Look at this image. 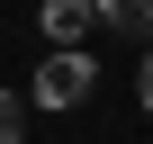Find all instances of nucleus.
I'll return each mask as SVG.
<instances>
[{"label": "nucleus", "mask_w": 153, "mask_h": 144, "mask_svg": "<svg viewBox=\"0 0 153 144\" xmlns=\"http://www.w3.org/2000/svg\"><path fill=\"white\" fill-rule=\"evenodd\" d=\"M90 81H99V63H90V54H45V72L27 81V108H81Z\"/></svg>", "instance_id": "obj_1"}, {"label": "nucleus", "mask_w": 153, "mask_h": 144, "mask_svg": "<svg viewBox=\"0 0 153 144\" xmlns=\"http://www.w3.org/2000/svg\"><path fill=\"white\" fill-rule=\"evenodd\" d=\"M36 18H45V45H54V54H81V45H90V27H99L90 0H36Z\"/></svg>", "instance_id": "obj_2"}, {"label": "nucleus", "mask_w": 153, "mask_h": 144, "mask_svg": "<svg viewBox=\"0 0 153 144\" xmlns=\"http://www.w3.org/2000/svg\"><path fill=\"white\" fill-rule=\"evenodd\" d=\"M99 27H117L126 45H153V0H90Z\"/></svg>", "instance_id": "obj_3"}, {"label": "nucleus", "mask_w": 153, "mask_h": 144, "mask_svg": "<svg viewBox=\"0 0 153 144\" xmlns=\"http://www.w3.org/2000/svg\"><path fill=\"white\" fill-rule=\"evenodd\" d=\"M0 144H27V99L0 90Z\"/></svg>", "instance_id": "obj_4"}, {"label": "nucleus", "mask_w": 153, "mask_h": 144, "mask_svg": "<svg viewBox=\"0 0 153 144\" xmlns=\"http://www.w3.org/2000/svg\"><path fill=\"white\" fill-rule=\"evenodd\" d=\"M135 99H144V108H153V45H144V81H135Z\"/></svg>", "instance_id": "obj_5"}]
</instances>
